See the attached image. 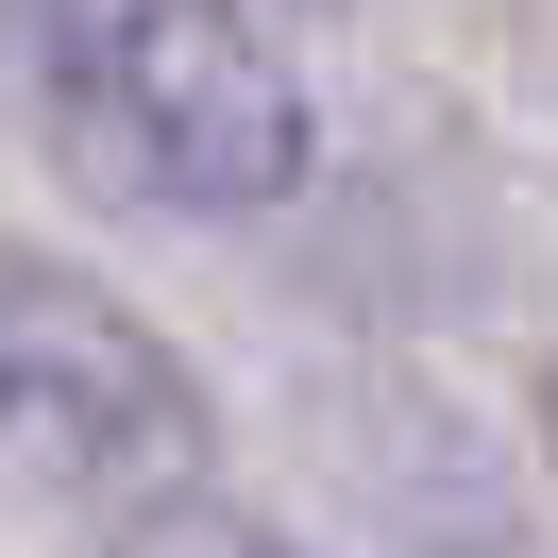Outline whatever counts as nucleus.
Returning a JSON list of instances; mask_svg holds the SVG:
<instances>
[{"mask_svg": "<svg viewBox=\"0 0 558 558\" xmlns=\"http://www.w3.org/2000/svg\"><path fill=\"white\" fill-rule=\"evenodd\" d=\"M254 17H339V0H254Z\"/></svg>", "mask_w": 558, "mask_h": 558, "instance_id": "obj_4", "label": "nucleus"}, {"mask_svg": "<svg viewBox=\"0 0 558 558\" xmlns=\"http://www.w3.org/2000/svg\"><path fill=\"white\" fill-rule=\"evenodd\" d=\"M119 558H305V542H288V524H254V508H204V490H186V508L119 524Z\"/></svg>", "mask_w": 558, "mask_h": 558, "instance_id": "obj_3", "label": "nucleus"}, {"mask_svg": "<svg viewBox=\"0 0 558 558\" xmlns=\"http://www.w3.org/2000/svg\"><path fill=\"white\" fill-rule=\"evenodd\" d=\"M0 69L136 220H271L322 170V102L254 0H0Z\"/></svg>", "mask_w": 558, "mask_h": 558, "instance_id": "obj_1", "label": "nucleus"}, {"mask_svg": "<svg viewBox=\"0 0 558 558\" xmlns=\"http://www.w3.org/2000/svg\"><path fill=\"white\" fill-rule=\"evenodd\" d=\"M204 373L153 339L119 288H85L69 254L0 238V490H51V508L153 524L204 490Z\"/></svg>", "mask_w": 558, "mask_h": 558, "instance_id": "obj_2", "label": "nucleus"}]
</instances>
